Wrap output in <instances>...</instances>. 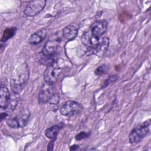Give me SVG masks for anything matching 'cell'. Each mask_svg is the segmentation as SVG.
Here are the masks:
<instances>
[{"label":"cell","mask_w":151,"mask_h":151,"mask_svg":"<svg viewBox=\"0 0 151 151\" xmlns=\"http://www.w3.org/2000/svg\"><path fill=\"white\" fill-rule=\"evenodd\" d=\"M81 109L80 103L75 101H68L60 107V112L63 116H73L78 113Z\"/></svg>","instance_id":"obj_8"},{"label":"cell","mask_w":151,"mask_h":151,"mask_svg":"<svg viewBox=\"0 0 151 151\" xmlns=\"http://www.w3.org/2000/svg\"><path fill=\"white\" fill-rule=\"evenodd\" d=\"M118 78V77L117 75H113L110 76L109 78H107L103 83V84L102 86V88H105L107 86H108L109 84L112 83L113 82L115 81Z\"/></svg>","instance_id":"obj_18"},{"label":"cell","mask_w":151,"mask_h":151,"mask_svg":"<svg viewBox=\"0 0 151 151\" xmlns=\"http://www.w3.org/2000/svg\"><path fill=\"white\" fill-rule=\"evenodd\" d=\"M61 73V68L54 63L47 67L44 73V79L45 83L52 85L59 77Z\"/></svg>","instance_id":"obj_6"},{"label":"cell","mask_w":151,"mask_h":151,"mask_svg":"<svg viewBox=\"0 0 151 151\" xmlns=\"http://www.w3.org/2000/svg\"><path fill=\"white\" fill-rule=\"evenodd\" d=\"M109 45V39L107 37H101L96 46L91 49V51L98 57H102L106 52Z\"/></svg>","instance_id":"obj_10"},{"label":"cell","mask_w":151,"mask_h":151,"mask_svg":"<svg viewBox=\"0 0 151 151\" xmlns=\"http://www.w3.org/2000/svg\"><path fill=\"white\" fill-rule=\"evenodd\" d=\"M29 78V69L26 63H22L13 71L11 78V88L14 94H19Z\"/></svg>","instance_id":"obj_1"},{"label":"cell","mask_w":151,"mask_h":151,"mask_svg":"<svg viewBox=\"0 0 151 151\" xmlns=\"http://www.w3.org/2000/svg\"><path fill=\"white\" fill-rule=\"evenodd\" d=\"M150 131V120L137 126L132 129L129 136V142L132 144L136 143L149 134Z\"/></svg>","instance_id":"obj_4"},{"label":"cell","mask_w":151,"mask_h":151,"mask_svg":"<svg viewBox=\"0 0 151 151\" xmlns=\"http://www.w3.org/2000/svg\"><path fill=\"white\" fill-rule=\"evenodd\" d=\"M54 141L53 140H51V141L49 143L48 147H47V150H52L53 149V146H54Z\"/></svg>","instance_id":"obj_20"},{"label":"cell","mask_w":151,"mask_h":151,"mask_svg":"<svg viewBox=\"0 0 151 151\" xmlns=\"http://www.w3.org/2000/svg\"><path fill=\"white\" fill-rule=\"evenodd\" d=\"M47 35V30L42 28L38 31L33 33L28 38V43L32 45H36L42 42Z\"/></svg>","instance_id":"obj_12"},{"label":"cell","mask_w":151,"mask_h":151,"mask_svg":"<svg viewBox=\"0 0 151 151\" xmlns=\"http://www.w3.org/2000/svg\"><path fill=\"white\" fill-rule=\"evenodd\" d=\"M45 5V0L31 1L25 6L24 10V14L27 17H34L44 9Z\"/></svg>","instance_id":"obj_7"},{"label":"cell","mask_w":151,"mask_h":151,"mask_svg":"<svg viewBox=\"0 0 151 151\" xmlns=\"http://www.w3.org/2000/svg\"><path fill=\"white\" fill-rule=\"evenodd\" d=\"M90 135V133H87V132H81L79 133H78L75 138L77 140H83L84 139H86L87 137H88Z\"/></svg>","instance_id":"obj_19"},{"label":"cell","mask_w":151,"mask_h":151,"mask_svg":"<svg viewBox=\"0 0 151 151\" xmlns=\"http://www.w3.org/2000/svg\"><path fill=\"white\" fill-rule=\"evenodd\" d=\"M30 117V111L28 109H23L14 116L9 117L6 123L11 128L17 129L25 126Z\"/></svg>","instance_id":"obj_5"},{"label":"cell","mask_w":151,"mask_h":151,"mask_svg":"<svg viewBox=\"0 0 151 151\" xmlns=\"http://www.w3.org/2000/svg\"><path fill=\"white\" fill-rule=\"evenodd\" d=\"M16 31H17V28L15 27L6 28L4 31L2 37V39L1 40V42L2 43L5 42L7 40H8L9 38L12 37L15 35V34L16 32Z\"/></svg>","instance_id":"obj_16"},{"label":"cell","mask_w":151,"mask_h":151,"mask_svg":"<svg viewBox=\"0 0 151 151\" xmlns=\"http://www.w3.org/2000/svg\"><path fill=\"white\" fill-rule=\"evenodd\" d=\"M58 47L59 42L57 40L48 41L41 51L40 62L47 66L56 63L58 59Z\"/></svg>","instance_id":"obj_2"},{"label":"cell","mask_w":151,"mask_h":151,"mask_svg":"<svg viewBox=\"0 0 151 151\" xmlns=\"http://www.w3.org/2000/svg\"><path fill=\"white\" fill-rule=\"evenodd\" d=\"M60 129L61 127L58 125L52 126L45 130V135L48 139L55 140Z\"/></svg>","instance_id":"obj_15"},{"label":"cell","mask_w":151,"mask_h":151,"mask_svg":"<svg viewBox=\"0 0 151 151\" xmlns=\"http://www.w3.org/2000/svg\"><path fill=\"white\" fill-rule=\"evenodd\" d=\"M11 96L8 88L4 85L1 84L0 88V107L5 108L9 103Z\"/></svg>","instance_id":"obj_13"},{"label":"cell","mask_w":151,"mask_h":151,"mask_svg":"<svg viewBox=\"0 0 151 151\" xmlns=\"http://www.w3.org/2000/svg\"><path fill=\"white\" fill-rule=\"evenodd\" d=\"M107 70H108L107 65L106 64H102V65H100L99 67H98L96 69L94 73L97 76H101V75L106 73L107 72Z\"/></svg>","instance_id":"obj_17"},{"label":"cell","mask_w":151,"mask_h":151,"mask_svg":"<svg viewBox=\"0 0 151 151\" xmlns=\"http://www.w3.org/2000/svg\"><path fill=\"white\" fill-rule=\"evenodd\" d=\"M78 35V28L73 25H69L65 27L63 29V37L68 40H73Z\"/></svg>","instance_id":"obj_14"},{"label":"cell","mask_w":151,"mask_h":151,"mask_svg":"<svg viewBox=\"0 0 151 151\" xmlns=\"http://www.w3.org/2000/svg\"><path fill=\"white\" fill-rule=\"evenodd\" d=\"M60 101L59 94L53 90L52 85L45 83L44 84L38 94V102L41 104L49 103L57 104Z\"/></svg>","instance_id":"obj_3"},{"label":"cell","mask_w":151,"mask_h":151,"mask_svg":"<svg viewBox=\"0 0 151 151\" xmlns=\"http://www.w3.org/2000/svg\"><path fill=\"white\" fill-rule=\"evenodd\" d=\"M108 22L106 20H97L91 24L89 31L91 34L97 37L100 38L106 31Z\"/></svg>","instance_id":"obj_9"},{"label":"cell","mask_w":151,"mask_h":151,"mask_svg":"<svg viewBox=\"0 0 151 151\" xmlns=\"http://www.w3.org/2000/svg\"><path fill=\"white\" fill-rule=\"evenodd\" d=\"M100 38H97L93 36L90 31L88 30L83 34L81 37V41L83 44L91 50L96 46Z\"/></svg>","instance_id":"obj_11"},{"label":"cell","mask_w":151,"mask_h":151,"mask_svg":"<svg viewBox=\"0 0 151 151\" xmlns=\"http://www.w3.org/2000/svg\"><path fill=\"white\" fill-rule=\"evenodd\" d=\"M77 147H78V145H73V146L70 147V149H71V150H76V149H77Z\"/></svg>","instance_id":"obj_21"}]
</instances>
